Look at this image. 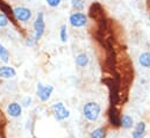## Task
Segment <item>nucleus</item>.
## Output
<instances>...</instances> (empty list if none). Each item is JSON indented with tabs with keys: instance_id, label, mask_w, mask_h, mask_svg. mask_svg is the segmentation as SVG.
<instances>
[{
	"instance_id": "nucleus-2",
	"label": "nucleus",
	"mask_w": 150,
	"mask_h": 138,
	"mask_svg": "<svg viewBox=\"0 0 150 138\" xmlns=\"http://www.w3.org/2000/svg\"><path fill=\"white\" fill-rule=\"evenodd\" d=\"M51 114L54 116V118L58 122L65 121L70 117V110L65 107V104L63 102H55L50 108Z\"/></svg>"
},
{
	"instance_id": "nucleus-16",
	"label": "nucleus",
	"mask_w": 150,
	"mask_h": 138,
	"mask_svg": "<svg viewBox=\"0 0 150 138\" xmlns=\"http://www.w3.org/2000/svg\"><path fill=\"white\" fill-rule=\"evenodd\" d=\"M133 130H135V131H137L140 134H146V131H147V124H146V122H143V121L137 122L135 124V127H134Z\"/></svg>"
},
{
	"instance_id": "nucleus-23",
	"label": "nucleus",
	"mask_w": 150,
	"mask_h": 138,
	"mask_svg": "<svg viewBox=\"0 0 150 138\" xmlns=\"http://www.w3.org/2000/svg\"><path fill=\"white\" fill-rule=\"evenodd\" d=\"M132 138H146V134H140L135 130L132 131Z\"/></svg>"
},
{
	"instance_id": "nucleus-24",
	"label": "nucleus",
	"mask_w": 150,
	"mask_h": 138,
	"mask_svg": "<svg viewBox=\"0 0 150 138\" xmlns=\"http://www.w3.org/2000/svg\"><path fill=\"white\" fill-rule=\"evenodd\" d=\"M149 20H150V13H149Z\"/></svg>"
},
{
	"instance_id": "nucleus-17",
	"label": "nucleus",
	"mask_w": 150,
	"mask_h": 138,
	"mask_svg": "<svg viewBox=\"0 0 150 138\" xmlns=\"http://www.w3.org/2000/svg\"><path fill=\"white\" fill-rule=\"evenodd\" d=\"M71 6L76 11H83L85 6V1L84 0H71Z\"/></svg>"
},
{
	"instance_id": "nucleus-6",
	"label": "nucleus",
	"mask_w": 150,
	"mask_h": 138,
	"mask_svg": "<svg viewBox=\"0 0 150 138\" xmlns=\"http://www.w3.org/2000/svg\"><path fill=\"white\" fill-rule=\"evenodd\" d=\"M69 21H70V23H71L72 27L80 28V27H84V26L87 23V16H86L84 13L76 12V13L70 15Z\"/></svg>"
},
{
	"instance_id": "nucleus-7",
	"label": "nucleus",
	"mask_w": 150,
	"mask_h": 138,
	"mask_svg": "<svg viewBox=\"0 0 150 138\" xmlns=\"http://www.w3.org/2000/svg\"><path fill=\"white\" fill-rule=\"evenodd\" d=\"M14 15H15L16 20L27 22L32 18V11L27 7H16V8H14Z\"/></svg>"
},
{
	"instance_id": "nucleus-10",
	"label": "nucleus",
	"mask_w": 150,
	"mask_h": 138,
	"mask_svg": "<svg viewBox=\"0 0 150 138\" xmlns=\"http://www.w3.org/2000/svg\"><path fill=\"white\" fill-rule=\"evenodd\" d=\"M16 77V71L12 66H0V78L1 79H12Z\"/></svg>"
},
{
	"instance_id": "nucleus-3",
	"label": "nucleus",
	"mask_w": 150,
	"mask_h": 138,
	"mask_svg": "<svg viewBox=\"0 0 150 138\" xmlns=\"http://www.w3.org/2000/svg\"><path fill=\"white\" fill-rule=\"evenodd\" d=\"M52 92H54V86L51 85H43L42 82H38L36 86V95L41 102L49 101Z\"/></svg>"
},
{
	"instance_id": "nucleus-9",
	"label": "nucleus",
	"mask_w": 150,
	"mask_h": 138,
	"mask_svg": "<svg viewBox=\"0 0 150 138\" xmlns=\"http://www.w3.org/2000/svg\"><path fill=\"white\" fill-rule=\"evenodd\" d=\"M120 127L125 130H130V129H134L135 127V123H134V118L128 115V114H125L122 116H120Z\"/></svg>"
},
{
	"instance_id": "nucleus-20",
	"label": "nucleus",
	"mask_w": 150,
	"mask_h": 138,
	"mask_svg": "<svg viewBox=\"0 0 150 138\" xmlns=\"http://www.w3.org/2000/svg\"><path fill=\"white\" fill-rule=\"evenodd\" d=\"M110 118H111L112 124H114L115 127H120V117L116 115L115 111H111V114H110Z\"/></svg>"
},
{
	"instance_id": "nucleus-21",
	"label": "nucleus",
	"mask_w": 150,
	"mask_h": 138,
	"mask_svg": "<svg viewBox=\"0 0 150 138\" xmlns=\"http://www.w3.org/2000/svg\"><path fill=\"white\" fill-rule=\"evenodd\" d=\"M9 22V19L4 13H0V27H6Z\"/></svg>"
},
{
	"instance_id": "nucleus-8",
	"label": "nucleus",
	"mask_w": 150,
	"mask_h": 138,
	"mask_svg": "<svg viewBox=\"0 0 150 138\" xmlns=\"http://www.w3.org/2000/svg\"><path fill=\"white\" fill-rule=\"evenodd\" d=\"M22 110H23V107L19 102H11V104H8L7 108H6L7 115L13 117V118L20 117L22 115Z\"/></svg>"
},
{
	"instance_id": "nucleus-11",
	"label": "nucleus",
	"mask_w": 150,
	"mask_h": 138,
	"mask_svg": "<svg viewBox=\"0 0 150 138\" xmlns=\"http://www.w3.org/2000/svg\"><path fill=\"white\" fill-rule=\"evenodd\" d=\"M0 9H1V12H4L5 15L8 16V19H11L12 21H14V18H15V15H14V9H13L8 4H6L4 0H0Z\"/></svg>"
},
{
	"instance_id": "nucleus-5",
	"label": "nucleus",
	"mask_w": 150,
	"mask_h": 138,
	"mask_svg": "<svg viewBox=\"0 0 150 138\" xmlns=\"http://www.w3.org/2000/svg\"><path fill=\"white\" fill-rule=\"evenodd\" d=\"M88 15L91 19H93L98 22L101 19H105V11L99 2H93L88 9Z\"/></svg>"
},
{
	"instance_id": "nucleus-12",
	"label": "nucleus",
	"mask_w": 150,
	"mask_h": 138,
	"mask_svg": "<svg viewBox=\"0 0 150 138\" xmlns=\"http://www.w3.org/2000/svg\"><path fill=\"white\" fill-rule=\"evenodd\" d=\"M107 129L105 127H98L93 129L90 134V138H107Z\"/></svg>"
},
{
	"instance_id": "nucleus-13",
	"label": "nucleus",
	"mask_w": 150,
	"mask_h": 138,
	"mask_svg": "<svg viewBox=\"0 0 150 138\" xmlns=\"http://www.w3.org/2000/svg\"><path fill=\"white\" fill-rule=\"evenodd\" d=\"M76 64L79 68H85L88 64V56L86 54H79L76 57Z\"/></svg>"
},
{
	"instance_id": "nucleus-4",
	"label": "nucleus",
	"mask_w": 150,
	"mask_h": 138,
	"mask_svg": "<svg viewBox=\"0 0 150 138\" xmlns=\"http://www.w3.org/2000/svg\"><path fill=\"white\" fill-rule=\"evenodd\" d=\"M45 29V22H44V15L43 13H38V18L34 22V30H35V35H34V41L38 42V39L42 37V35L44 33Z\"/></svg>"
},
{
	"instance_id": "nucleus-14",
	"label": "nucleus",
	"mask_w": 150,
	"mask_h": 138,
	"mask_svg": "<svg viewBox=\"0 0 150 138\" xmlns=\"http://www.w3.org/2000/svg\"><path fill=\"white\" fill-rule=\"evenodd\" d=\"M139 63L143 68H150V52H143L139 57Z\"/></svg>"
},
{
	"instance_id": "nucleus-22",
	"label": "nucleus",
	"mask_w": 150,
	"mask_h": 138,
	"mask_svg": "<svg viewBox=\"0 0 150 138\" xmlns=\"http://www.w3.org/2000/svg\"><path fill=\"white\" fill-rule=\"evenodd\" d=\"M45 1H47V4L50 7H57V6H59V4H61L62 0H45Z\"/></svg>"
},
{
	"instance_id": "nucleus-18",
	"label": "nucleus",
	"mask_w": 150,
	"mask_h": 138,
	"mask_svg": "<svg viewBox=\"0 0 150 138\" xmlns=\"http://www.w3.org/2000/svg\"><path fill=\"white\" fill-rule=\"evenodd\" d=\"M68 29H67V26L65 25H63L62 27H61V32H59V37H61V41L63 42V43H65L67 41H68V32H67Z\"/></svg>"
},
{
	"instance_id": "nucleus-1",
	"label": "nucleus",
	"mask_w": 150,
	"mask_h": 138,
	"mask_svg": "<svg viewBox=\"0 0 150 138\" xmlns=\"http://www.w3.org/2000/svg\"><path fill=\"white\" fill-rule=\"evenodd\" d=\"M101 115V107L100 104L90 101L86 102L83 107V116L88 121V122H96Z\"/></svg>"
},
{
	"instance_id": "nucleus-15",
	"label": "nucleus",
	"mask_w": 150,
	"mask_h": 138,
	"mask_svg": "<svg viewBox=\"0 0 150 138\" xmlns=\"http://www.w3.org/2000/svg\"><path fill=\"white\" fill-rule=\"evenodd\" d=\"M0 59L4 63H8V61H9V54L1 43H0Z\"/></svg>"
},
{
	"instance_id": "nucleus-19",
	"label": "nucleus",
	"mask_w": 150,
	"mask_h": 138,
	"mask_svg": "<svg viewBox=\"0 0 150 138\" xmlns=\"http://www.w3.org/2000/svg\"><path fill=\"white\" fill-rule=\"evenodd\" d=\"M21 106L23 107V108H29L32 104H33V98L32 96H25V98H22V100H21Z\"/></svg>"
}]
</instances>
